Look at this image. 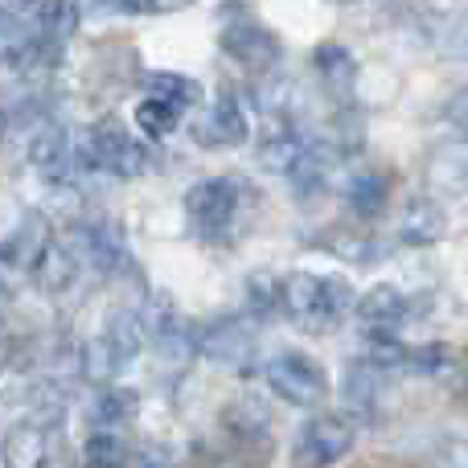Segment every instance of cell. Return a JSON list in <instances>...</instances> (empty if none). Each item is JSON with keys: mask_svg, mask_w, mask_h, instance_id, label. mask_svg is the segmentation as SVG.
Segmentation results:
<instances>
[{"mask_svg": "<svg viewBox=\"0 0 468 468\" xmlns=\"http://www.w3.org/2000/svg\"><path fill=\"white\" fill-rule=\"evenodd\" d=\"M5 128H8V120H5V112H0V140H5Z\"/></svg>", "mask_w": 468, "mask_h": 468, "instance_id": "cell-30", "label": "cell"}, {"mask_svg": "<svg viewBox=\"0 0 468 468\" xmlns=\"http://www.w3.org/2000/svg\"><path fill=\"white\" fill-rule=\"evenodd\" d=\"M29 165L46 181H58V186L70 177V169L79 165V156H74L70 136H66L62 123H46V128L29 140Z\"/></svg>", "mask_w": 468, "mask_h": 468, "instance_id": "cell-11", "label": "cell"}, {"mask_svg": "<svg viewBox=\"0 0 468 468\" xmlns=\"http://www.w3.org/2000/svg\"><path fill=\"white\" fill-rule=\"evenodd\" d=\"M202 354H210V357H218V362L234 366V362H242V357L250 354V337H247V329H242L239 321H222L210 337H202Z\"/></svg>", "mask_w": 468, "mask_h": 468, "instance_id": "cell-21", "label": "cell"}, {"mask_svg": "<svg viewBox=\"0 0 468 468\" xmlns=\"http://www.w3.org/2000/svg\"><path fill=\"white\" fill-rule=\"evenodd\" d=\"M0 8H8L25 29H33L49 46L70 37V29H74V8L66 0H5Z\"/></svg>", "mask_w": 468, "mask_h": 468, "instance_id": "cell-9", "label": "cell"}, {"mask_svg": "<svg viewBox=\"0 0 468 468\" xmlns=\"http://www.w3.org/2000/svg\"><path fill=\"white\" fill-rule=\"evenodd\" d=\"M148 90H153V95H165L169 103H177L181 112H194V107L202 103V87H197V79H186V74L161 70V74L148 79Z\"/></svg>", "mask_w": 468, "mask_h": 468, "instance_id": "cell-22", "label": "cell"}, {"mask_svg": "<svg viewBox=\"0 0 468 468\" xmlns=\"http://www.w3.org/2000/svg\"><path fill=\"white\" fill-rule=\"evenodd\" d=\"M79 267H82V255L74 250V239H58L54 234V239L41 247L37 263L29 267V280L41 296H62V292L74 283Z\"/></svg>", "mask_w": 468, "mask_h": 468, "instance_id": "cell-8", "label": "cell"}, {"mask_svg": "<svg viewBox=\"0 0 468 468\" xmlns=\"http://www.w3.org/2000/svg\"><path fill=\"white\" fill-rule=\"evenodd\" d=\"M181 115L186 112H181L177 103H169L165 95H153V90H148V95L136 103V128L144 132V136H153V140H165V136L177 132Z\"/></svg>", "mask_w": 468, "mask_h": 468, "instance_id": "cell-17", "label": "cell"}, {"mask_svg": "<svg viewBox=\"0 0 468 468\" xmlns=\"http://www.w3.org/2000/svg\"><path fill=\"white\" fill-rule=\"evenodd\" d=\"M140 407V395L132 387H107L103 395L95 399V407H90V420H95V428H120V423H128L132 415H136Z\"/></svg>", "mask_w": 468, "mask_h": 468, "instance_id": "cell-19", "label": "cell"}, {"mask_svg": "<svg viewBox=\"0 0 468 468\" xmlns=\"http://www.w3.org/2000/svg\"><path fill=\"white\" fill-rule=\"evenodd\" d=\"M49 431L37 420H21L0 440V464L5 468H49Z\"/></svg>", "mask_w": 468, "mask_h": 468, "instance_id": "cell-10", "label": "cell"}, {"mask_svg": "<svg viewBox=\"0 0 468 468\" xmlns=\"http://www.w3.org/2000/svg\"><path fill=\"white\" fill-rule=\"evenodd\" d=\"M263 382L292 407H316L329 395V374H324V366L313 362L308 354H296V349H283V354L267 357Z\"/></svg>", "mask_w": 468, "mask_h": 468, "instance_id": "cell-3", "label": "cell"}, {"mask_svg": "<svg viewBox=\"0 0 468 468\" xmlns=\"http://www.w3.org/2000/svg\"><path fill=\"white\" fill-rule=\"evenodd\" d=\"M82 468H128V444L120 440V431L95 428V436H87L82 444Z\"/></svg>", "mask_w": 468, "mask_h": 468, "instance_id": "cell-20", "label": "cell"}, {"mask_svg": "<svg viewBox=\"0 0 468 468\" xmlns=\"http://www.w3.org/2000/svg\"><path fill=\"white\" fill-rule=\"evenodd\" d=\"M452 120H456V123H464V128H468V90H461V95L452 99Z\"/></svg>", "mask_w": 468, "mask_h": 468, "instance_id": "cell-28", "label": "cell"}, {"mask_svg": "<svg viewBox=\"0 0 468 468\" xmlns=\"http://www.w3.org/2000/svg\"><path fill=\"white\" fill-rule=\"evenodd\" d=\"M357 321L366 324V333H395L407 321V296L390 283H378L357 300Z\"/></svg>", "mask_w": 468, "mask_h": 468, "instance_id": "cell-13", "label": "cell"}, {"mask_svg": "<svg viewBox=\"0 0 468 468\" xmlns=\"http://www.w3.org/2000/svg\"><path fill=\"white\" fill-rule=\"evenodd\" d=\"M428 186L448 189V194H456V189H468V128L456 140H448V144H440L436 153H431V161H428Z\"/></svg>", "mask_w": 468, "mask_h": 468, "instance_id": "cell-14", "label": "cell"}, {"mask_svg": "<svg viewBox=\"0 0 468 468\" xmlns=\"http://www.w3.org/2000/svg\"><path fill=\"white\" fill-rule=\"evenodd\" d=\"M79 165L107 173V177H140L148 169V153L120 120H99L82 140Z\"/></svg>", "mask_w": 468, "mask_h": 468, "instance_id": "cell-2", "label": "cell"}, {"mask_svg": "<svg viewBox=\"0 0 468 468\" xmlns=\"http://www.w3.org/2000/svg\"><path fill=\"white\" fill-rule=\"evenodd\" d=\"M444 230H448L444 210L436 202H428V197L411 202L403 210V218H399V242H407V247H431V242L444 239Z\"/></svg>", "mask_w": 468, "mask_h": 468, "instance_id": "cell-15", "label": "cell"}, {"mask_svg": "<svg viewBox=\"0 0 468 468\" xmlns=\"http://www.w3.org/2000/svg\"><path fill=\"white\" fill-rule=\"evenodd\" d=\"M194 0H128V13H177Z\"/></svg>", "mask_w": 468, "mask_h": 468, "instance_id": "cell-25", "label": "cell"}, {"mask_svg": "<svg viewBox=\"0 0 468 468\" xmlns=\"http://www.w3.org/2000/svg\"><path fill=\"white\" fill-rule=\"evenodd\" d=\"M247 300H250V313H255L259 321H267V316L280 308V283H275L271 275H250L247 280Z\"/></svg>", "mask_w": 468, "mask_h": 468, "instance_id": "cell-24", "label": "cell"}, {"mask_svg": "<svg viewBox=\"0 0 468 468\" xmlns=\"http://www.w3.org/2000/svg\"><path fill=\"white\" fill-rule=\"evenodd\" d=\"M140 468H173V456L165 452V448H148L144 461H140Z\"/></svg>", "mask_w": 468, "mask_h": 468, "instance_id": "cell-27", "label": "cell"}, {"mask_svg": "<svg viewBox=\"0 0 468 468\" xmlns=\"http://www.w3.org/2000/svg\"><path fill=\"white\" fill-rule=\"evenodd\" d=\"M387 194H390V177L387 173H378V169L354 173L349 186H346V202H349V210H354L357 218H374V214L387 206Z\"/></svg>", "mask_w": 468, "mask_h": 468, "instance_id": "cell-16", "label": "cell"}, {"mask_svg": "<svg viewBox=\"0 0 468 468\" xmlns=\"http://www.w3.org/2000/svg\"><path fill=\"white\" fill-rule=\"evenodd\" d=\"M308 144H313V140H304L288 123V115H280V123H271V128L263 132V140H259V165H263L267 173L288 177V173L300 165V156L308 153Z\"/></svg>", "mask_w": 468, "mask_h": 468, "instance_id": "cell-12", "label": "cell"}, {"mask_svg": "<svg viewBox=\"0 0 468 468\" xmlns=\"http://www.w3.org/2000/svg\"><path fill=\"white\" fill-rule=\"evenodd\" d=\"M411 354L403 341H395V333H370L366 337V362L378 366V370H399V366H411Z\"/></svg>", "mask_w": 468, "mask_h": 468, "instance_id": "cell-23", "label": "cell"}, {"mask_svg": "<svg viewBox=\"0 0 468 468\" xmlns=\"http://www.w3.org/2000/svg\"><path fill=\"white\" fill-rule=\"evenodd\" d=\"M222 49L250 74H263L280 62V41L271 29L255 21V16H239V21L222 25Z\"/></svg>", "mask_w": 468, "mask_h": 468, "instance_id": "cell-6", "label": "cell"}, {"mask_svg": "<svg viewBox=\"0 0 468 468\" xmlns=\"http://www.w3.org/2000/svg\"><path fill=\"white\" fill-rule=\"evenodd\" d=\"M461 399L468 403V357H464V366H461Z\"/></svg>", "mask_w": 468, "mask_h": 468, "instance_id": "cell-29", "label": "cell"}, {"mask_svg": "<svg viewBox=\"0 0 468 468\" xmlns=\"http://www.w3.org/2000/svg\"><path fill=\"white\" fill-rule=\"evenodd\" d=\"M280 308L304 333H329L354 308V288L346 280H337V275L292 271L280 280Z\"/></svg>", "mask_w": 468, "mask_h": 468, "instance_id": "cell-1", "label": "cell"}, {"mask_svg": "<svg viewBox=\"0 0 468 468\" xmlns=\"http://www.w3.org/2000/svg\"><path fill=\"white\" fill-rule=\"evenodd\" d=\"M242 206V186L234 177H206L186 194V214L202 234L218 239L234 227Z\"/></svg>", "mask_w": 468, "mask_h": 468, "instance_id": "cell-4", "label": "cell"}, {"mask_svg": "<svg viewBox=\"0 0 468 468\" xmlns=\"http://www.w3.org/2000/svg\"><path fill=\"white\" fill-rule=\"evenodd\" d=\"M354 448V423L341 415H316L292 444V468H329Z\"/></svg>", "mask_w": 468, "mask_h": 468, "instance_id": "cell-5", "label": "cell"}, {"mask_svg": "<svg viewBox=\"0 0 468 468\" xmlns=\"http://www.w3.org/2000/svg\"><path fill=\"white\" fill-rule=\"evenodd\" d=\"M313 66L321 70V79L329 82L337 95H346L349 87H354V79H357V62H354V54H349L346 46H337V41H329V46H321L313 54Z\"/></svg>", "mask_w": 468, "mask_h": 468, "instance_id": "cell-18", "label": "cell"}, {"mask_svg": "<svg viewBox=\"0 0 468 468\" xmlns=\"http://www.w3.org/2000/svg\"><path fill=\"white\" fill-rule=\"evenodd\" d=\"M444 464H448V468H468V440H456V444L448 448Z\"/></svg>", "mask_w": 468, "mask_h": 468, "instance_id": "cell-26", "label": "cell"}, {"mask_svg": "<svg viewBox=\"0 0 468 468\" xmlns=\"http://www.w3.org/2000/svg\"><path fill=\"white\" fill-rule=\"evenodd\" d=\"M189 136L202 148H230L247 140V115H242L239 99L234 95H218L210 107L197 112V120L189 123Z\"/></svg>", "mask_w": 468, "mask_h": 468, "instance_id": "cell-7", "label": "cell"}]
</instances>
